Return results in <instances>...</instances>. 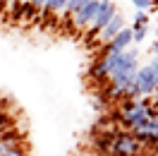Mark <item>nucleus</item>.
Listing matches in <instances>:
<instances>
[{
    "label": "nucleus",
    "instance_id": "1",
    "mask_svg": "<svg viewBox=\"0 0 158 156\" xmlns=\"http://www.w3.org/2000/svg\"><path fill=\"white\" fill-rule=\"evenodd\" d=\"M144 151H146L144 144H141L132 132H127V130H118V132L113 135L108 156H141Z\"/></svg>",
    "mask_w": 158,
    "mask_h": 156
},
{
    "label": "nucleus",
    "instance_id": "2",
    "mask_svg": "<svg viewBox=\"0 0 158 156\" xmlns=\"http://www.w3.org/2000/svg\"><path fill=\"white\" fill-rule=\"evenodd\" d=\"M118 12V5L113 2V0H101V5H98V12L94 15V20H91V24L84 29V41L86 43H91V41H96L98 39V34L101 29L106 27L110 22V17Z\"/></svg>",
    "mask_w": 158,
    "mask_h": 156
},
{
    "label": "nucleus",
    "instance_id": "3",
    "mask_svg": "<svg viewBox=\"0 0 158 156\" xmlns=\"http://www.w3.org/2000/svg\"><path fill=\"white\" fill-rule=\"evenodd\" d=\"M115 55H118V53L98 55V58L89 65L86 77H89L91 82H96V84H108L110 82V72H113V63H115Z\"/></svg>",
    "mask_w": 158,
    "mask_h": 156
},
{
    "label": "nucleus",
    "instance_id": "4",
    "mask_svg": "<svg viewBox=\"0 0 158 156\" xmlns=\"http://www.w3.org/2000/svg\"><path fill=\"white\" fill-rule=\"evenodd\" d=\"M134 87L139 89L141 96H151L156 94V87H158V75L153 72L151 65H141L134 75Z\"/></svg>",
    "mask_w": 158,
    "mask_h": 156
},
{
    "label": "nucleus",
    "instance_id": "5",
    "mask_svg": "<svg viewBox=\"0 0 158 156\" xmlns=\"http://www.w3.org/2000/svg\"><path fill=\"white\" fill-rule=\"evenodd\" d=\"M132 43H134V34H132V27H125V29L120 31L118 36L108 43H103V48H101V55H108V53H122V50L132 48Z\"/></svg>",
    "mask_w": 158,
    "mask_h": 156
},
{
    "label": "nucleus",
    "instance_id": "6",
    "mask_svg": "<svg viewBox=\"0 0 158 156\" xmlns=\"http://www.w3.org/2000/svg\"><path fill=\"white\" fill-rule=\"evenodd\" d=\"M98 5H101V0H86V2L79 7V12L72 17V27H74L77 31H84L91 24L94 15L98 12Z\"/></svg>",
    "mask_w": 158,
    "mask_h": 156
},
{
    "label": "nucleus",
    "instance_id": "7",
    "mask_svg": "<svg viewBox=\"0 0 158 156\" xmlns=\"http://www.w3.org/2000/svg\"><path fill=\"white\" fill-rule=\"evenodd\" d=\"M125 27H127V24H125V17H122V12L118 10L115 15H113V17H110V22H108V24H106V27L101 29V34H98V43L103 46V43L113 41V39H115V36L120 34V31L125 29Z\"/></svg>",
    "mask_w": 158,
    "mask_h": 156
},
{
    "label": "nucleus",
    "instance_id": "8",
    "mask_svg": "<svg viewBox=\"0 0 158 156\" xmlns=\"http://www.w3.org/2000/svg\"><path fill=\"white\" fill-rule=\"evenodd\" d=\"M22 132L17 127H10V130H5V132H0V144L2 149H12V146H19L22 144Z\"/></svg>",
    "mask_w": 158,
    "mask_h": 156
},
{
    "label": "nucleus",
    "instance_id": "9",
    "mask_svg": "<svg viewBox=\"0 0 158 156\" xmlns=\"http://www.w3.org/2000/svg\"><path fill=\"white\" fill-rule=\"evenodd\" d=\"M84 2H86V0H67V5H65V10H62V12H65V22H67V24H72V17L79 12V7H81Z\"/></svg>",
    "mask_w": 158,
    "mask_h": 156
},
{
    "label": "nucleus",
    "instance_id": "10",
    "mask_svg": "<svg viewBox=\"0 0 158 156\" xmlns=\"http://www.w3.org/2000/svg\"><path fill=\"white\" fill-rule=\"evenodd\" d=\"M65 5H67V0H46L43 12L46 15H60V12L65 10Z\"/></svg>",
    "mask_w": 158,
    "mask_h": 156
},
{
    "label": "nucleus",
    "instance_id": "11",
    "mask_svg": "<svg viewBox=\"0 0 158 156\" xmlns=\"http://www.w3.org/2000/svg\"><path fill=\"white\" fill-rule=\"evenodd\" d=\"M139 27H148V12L137 10L134 20H132V29H139Z\"/></svg>",
    "mask_w": 158,
    "mask_h": 156
},
{
    "label": "nucleus",
    "instance_id": "12",
    "mask_svg": "<svg viewBox=\"0 0 158 156\" xmlns=\"http://www.w3.org/2000/svg\"><path fill=\"white\" fill-rule=\"evenodd\" d=\"M132 34H134V43H141V41L146 39V34H148V27H139V29H132Z\"/></svg>",
    "mask_w": 158,
    "mask_h": 156
},
{
    "label": "nucleus",
    "instance_id": "13",
    "mask_svg": "<svg viewBox=\"0 0 158 156\" xmlns=\"http://www.w3.org/2000/svg\"><path fill=\"white\" fill-rule=\"evenodd\" d=\"M132 5L137 7V10H141V12H146L151 5H153V0H132Z\"/></svg>",
    "mask_w": 158,
    "mask_h": 156
},
{
    "label": "nucleus",
    "instance_id": "14",
    "mask_svg": "<svg viewBox=\"0 0 158 156\" xmlns=\"http://www.w3.org/2000/svg\"><path fill=\"white\" fill-rule=\"evenodd\" d=\"M2 156H27V151L22 149V144L19 146H12V149H5L2 151Z\"/></svg>",
    "mask_w": 158,
    "mask_h": 156
},
{
    "label": "nucleus",
    "instance_id": "15",
    "mask_svg": "<svg viewBox=\"0 0 158 156\" xmlns=\"http://www.w3.org/2000/svg\"><path fill=\"white\" fill-rule=\"evenodd\" d=\"M31 2H34V7H36V10L43 12V5H46V0H31Z\"/></svg>",
    "mask_w": 158,
    "mask_h": 156
},
{
    "label": "nucleus",
    "instance_id": "16",
    "mask_svg": "<svg viewBox=\"0 0 158 156\" xmlns=\"http://www.w3.org/2000/svg\"><path fill=\"white\" fill-rule=\"evenodd\" d=\"M151 55H158V39L151 43Z\"/></svg>",
    "mask_w": 158,
    "mask_h": 156
},
{
    "label": "nucleus",
    "instance_id": "17",
    "mask_svg": "<svg viewBox=\"0 0 158 156\" xmlns=\"http://www.w3.org/2000/svg\"><path fill=\"white\" fill-rule=\"evenodd\" d=\"M146 12H158V0H153V5H151Z\"/></svg>",
    "mask_w": 158,
    "mask_h": 156
},
{
    "label": "nucleus",
    "instance_id": "18",
    "mask_svg": "<svg viewBox=\"0 0 158 156\" xmlns=\"http://www.w3.org/2000/svg\"><path fill=\"white\" fill-rule=\"evenodd\" d=\"M22 2H27V0H12L10 5H22Z\"/></svg>",
    "mask_w": 158,
    "mask_h": 156
},
{
    "label": "nucleus",
    "instance_id": "19",
    "mask_svg": "<svg viewBox=\"0 0 158 156\" xmlns=\"http://www.w3.org/2000/svg\"><path fill=\"white\" fill-rule=\"evenodd\" d=\"M0 10H5V5H2V0H0Z\"/></svg>",
    "mask_w": 158,
    "mask_h": 156
},
{
    "label": "nucleus",
    "instance_id": "20",
    "mask_svg": "<svg viewBox=\"0 0 158 156\" xmlns=\"http://www.w3.org/2000/svg\"><path fill=\"white\" fill-rule=\"evenodd\" d=\"M156 103H158V87H156Z\"/></svg>",
    "mask_w": 158,
    "mask_h": 156
},
{
    "label": "nucleus",
    "instance_id": "21",
    "mask_svg": "<svg viewBox=\"0 0 158 156\" xmlns=\"http://www.w3.org/2000/svg\"><path fill=\"white\" fill-rule=\"evenodd\" d=\"M2 151H5V149H2V144H0V156H2Z\"/></svg>",
    "mask_w": 158,
    "mask_h": 156
},
{
    "label": "nucleus",
    "instance_id": "22",
    "mask_svg": "<svg viewBox=\"0 0 158 156\" xmlns=\"http://www.w3.org/2000/svg\"><path fill=\"white\" fill-rule=\"evenodd\" d=\"M156 39H158V24H156Z\"/></svg>",
    "mask_w": 158,
    "mask_h": 156
}]
</instances>
